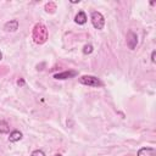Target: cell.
Returning <instances> with one entry per match:
<instances>
[{
	"mask_svg": "<svg viewBox=\"0 0 156 156\" xmlns=\"http://www.w3.org/2000/svg\"><path fill=\"white\" fill-rule=\"evenodd\" d=\"M32 37H33V39H34V41L37 44H44L48 40V37H49V33H48L46 27L43 23H37L33 27Z\"/></svg>",
	"mask_w": 156,
	"mask_h": 156,
	"instance_id": "1",
	"label": "cell"
},
{
	"mask_svg": "<svg viewBox=\"0 0 156 156\" xmlns=\"http://www.w3.org/2000/svg\"><path fill=\"white\" fill-rule=\"evenodd\" d=\"M90 18H91L93 26H94L96 29H102V28H104V26H105V18H104V16H102L100 12L93 11Z\"/></svg>",
	"mask_w": 156,
	"mask_h": 156,
	"instance_id": "2",
	"label": "cell"
},
{
	"mask_svg": "<svg viewBox=\"0 0 156 156\" xmlns=\"http://www.w3.org/2000/svg\"><path fill=\"white\" fill-rule=\"evenodd\" d=\"M79 82L88 87H101L102 85L101 80L94 76H82L79 78Z\"/></svg>",
	"mask_w": 156,
	"mask_h": 156,
	"instance_id": "3",
	"label": "cell"
},
{
	"mask_svg": "<svg viewBox=\"0 0 156 156\" xmlns=\"http://www.w3.org/2000/svg\"><path fill=\"white\" fill-rule=\"evenodd\" d=\"M136 44H138V37H136V34L134 32L129 30L127 33V45L129 46V49L133 50L136 46Z\"/></svg>",
	"mask_w": 156,
	"mask_h": 156,
	"instance_id": "4",
	"label": "cell"
},
{
	"mask_svg": "<svg viewBox=\"0 0 156 156\" xmlns=\"http://www.w3.org/2000/svg\"><path fill=\"white\" fill-rule=\"evenodd\" d=\"M77 76V72L76 71H65V72H61V73H56L54 76L55 79H68V78H72V77H76Z\"/></svg>",
	"mask_w": 156,
	"mask_h": 156,
	"instance_id": "5",
	"label": "cell"
},
{
	"mask_svg": "<svg viewBox=\"0 0 156 156\" xmlns=\"http://www.w3.org/2000/svg\"><path fill=\"white\" fill-rule=\"evenodd\" d=\"M4 29L6 32H16L18 29V21L17 20H11V21L6 22L5 26H4Z\"/></svg>",
	"mask_w": 156,
	"mask_h": 156,
	"instance_id": "6",
	"label": "cell"
},
{
	"mask_svg": "<svg viewBox=\"0 0 156 156\" xmlns=\"http://www.w3.org/2000/svg\"><path fill=\"white\" fill-rule=\"evenodd\" d=\"M156 151L154 147H141L138 151V156H155Z\"/></svg>",
	"mask_w": 156,
	"mask_h": 156,
	"instance_id": "7",
	"label": "cell"
},
{
	"mask_svg": "<svg viewBox=\"0 0 156 156\" xmlns=\"http://www.w3.org/2000/svg\"><path fill=\"white\" fill-rule=\"evenodd\" d=\"M74 21H76V23H78V24H84V23L87 22V16H85L84 11H79V12L76 15Z\"/></svg>",
	"mask_w": 156,
	"mask_h": 156,
	"instance_id": "8",
	"label": "cell"
},
{
	"mask_svg": "<svg viewBox=\"0 0 156 156\" xmlns=\"http://www.w3.org/2000/svg\"><path fill=\"white\" fill-rule=\"evenodd\" d=\"M21 139H22V133H21L20 130H13V132L10 133V136H9V140H10V141L16 143V141H18V140H21Z\"/></svg>",
	"mask_w": 156,
	"mask_h": 156,
	"instance_id": "9",
	"label": "cell"
},
{
	"mask_svg": "<svg viewBox=\"0 0 156 156\" xmlns=\"http://www.w3.org/2000/svg\"><path fill=\"white\" fill-rule=\"evenodd\" d=\"M10 132V126L6 121H0V133L1 134H6Z\"/></svg>",
	"mask_w": 156,
	"mask_h": 156,
	"instance_id": "10",
	"label": "cell"
},
{
	"mask_svg": "<svg viewBox=\"0 0 156 156\" xmlns=\"http://www.w3.org/2000/svg\"><path fill=\"white\" fill-rule=\"evenodd\" d=\"M45 10H46L48 12H54V11L56 10V5H55L54 2H48V4L45 5Z\"/></svg>",
	"mask_w": 156,
	"mask_h": 156,
	"instance_id": "11",
	"label": "cell"
},
{
	"mask_svg": "<svg viewBox=\"0 0 156 156\" xmlns=\"http://www.w3.org/2000/svg\"><path fill=\"white\" fill-rule=\"evenodd\" d=\"M91 52H93V45H91V44L84 45V48H83V54H84V55H88V54H91Z\"/></svg>",
	"mask_w": 156,
	"mask_h": 156,
	"instance_id": "12",
	"label": "cell"
},
{
	"mask_svg": "<svg viewBox=\"0 0 156 156\" xmlns=\"http://www.w3.org/2000/svg\"><path fill=\"white\" fill-rule=\"evenodd\" d=\"M30 156H45V154H44V151H41V150H34V151L30 154Z\"/></svg>",
	"mask_w": 156,
	"mask_h": 156,
	"instance_id": "13",
	"label": "cell"
},
{
	"mask_svg": "<svg viewBox=\"0 0 156 156\" xmlns=\"http://www.w3.org/2000/svg\"><path fill=\"white\" fill-rule=\"evenodd\" d=\"M155 57H156V51H155V50H154V51H152V52H151V61H152V62H154V63H155V62H156V58H155Z\"/></svg>",
	"mask_w": 156,
	"mask_h": 156,
	"instance_id": "14",
	"label": "cell"
},
{
	"mask_svg": "<svg viewBox=\"0 0 156 156\" xmlns=\"http://www.w3.org/2000/svg\"><path fill=\"white\" fill-rule=\"evenodd\" d=\"M17 84H18V85H24V80H23V79H18Z\"/></svg>",
	"mask_w": 156,
	"mask_h": 156,
	"instance_id": "15",
	"label": "cell"
},
{
	"mask_svg": "<svg viewBox=\"0 0 156 156\" xmlns=\"http://www.w3.org/2000/svg\"><path fill=\"white\" fill-rule=\"evenodd\" d=\"M1 58H2V54H1V51H0V61H1Z\"/></svg>",
	"mask_w": 156,
	"mask_h": 156,
	"instance_id": "16",
	"label": "cell"
},
{
	"mask_svg": "<svg viewBox=\"0 0 156 156\" xmlns=\"http://www.w3.org/2000/svg\"><path fill=\"white\" fill-rule=\"evenodd\" d=\"M55 156H62V155H60V154H56V155H55Z\"/></svg>",
	"mask_w": 156,
	"mask_h": 156,
	"instance_id": "17",
	"label": "cell"
}]
</instances>
